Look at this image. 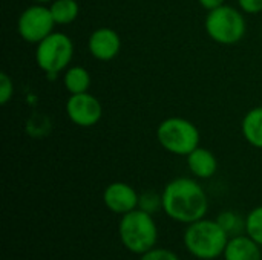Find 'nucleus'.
<instances>
[{
  "mask_svg": "<svg viewBox=\"0 0 262 260\" xmlns=\"http://www.w3.org/2000/svg\"><path fill=\"white\" fill-rule=\"evenodd\" d=\"M238 3L247 14H258L262 11V0H238Z\"/></svg>",
  "mask_w": 262,
  "mask_h": 260,
  "instance_id": "nucleus-21",
  "label": "nucleus"
},
{
  "mask_svg": "<svg viewBox=\"0 0 262 260\" xmlns=\"http://www.w3.org/2000/svg\"><path fill=\"white\" fill-rule=\"evenodd\" d=\"M246 233L262 247V205L253 208L246 218Z\"/></svg>",
  "mask_w": 262,
  "mask_h": 260,
  "instance_id": "nucleus-17",
  "label": "nucleus"
},
{
  "mask_svg": "<svg viewBox=\"0 0 262 260\" xmlns=\"http://www.w3.org/2000/svg\"><path fill=\"white\" fill-rule=\"evenodd\" d=\"M198 2H200V5H201L203 8H206L207 11H212V9L220 8V6L224 5V0H198Z\"/></svg>",
  "mask_w": 262,
  "mask_h": 260,
  "instance_id": "nucleus-22",
  "label": "nucleus"
},
{
  "mask_svg": "<svg viewBox=\"0 0 262 260\" xmlns=\"http://www.w3.org/2000/svg\"><path fill=\"white\" fill-rule=\"evenodd\" d=\"M64 87L71 95L75 93H84L88 92L89 86H91V75L89 72L81 67V66H74L71 69H68V72L64 74Z\"/></svg>",
  "mask_w": 262,
  "mask_h": 260,
  "instance_id": "nucleus-14",
  "label": "nucleus"
},
{
  "mask_svg": "<svg viewBox=\"0 0 262 260\" xmlns=\"http://www.w3.org/2000/svg\"><path fill=\"white\" fill-rule=\"evenodd\" d=\"M243 135L249 144L262 149V107H255L243 120Z\"/></svg>",
  "mask_w": 262,
  "mask_h": 260,
  "instance_id": "nucleus-13",
  "label": "nucleus"
},
{
  "mask_svg": "<svg viewBox=\"0 0 262 260\" xmlns=\"http://www.w3.org/2000/svg\"><path fill=\"white\" fill-rule=\"evenodd\" d=\"M74 57V43L63 32H52L37 44L35 60L48 75H57L69 66Z\"/></svg>",
  "mask_w": 262,
  "mask_h": 260,
  "instance_id": "nucleus-6",
  "label": "nucleus"
},
{
  "mask_svg": "<svg viewBox=\"0 0 262 260\" xmlns=\"http://www.w3.org/2000/svg\"><path fill=\"white\" fill-rule=\"evenodd\" d=\"M224 260H261V245L250 236H233L224 250Z\"/></svg>",
  "mask_w": 262,
  "mask_h": 260,
  "instance_id": "nucleus-11",
  "label": "nucleus"
},
{
  "mask_svg": "<svg viewBox=\"0 0 262 260\" xmlns=\"http://www.w3.org/2000/svg\"><path fill=\"white\" fill-rule=\"evenodd\" d=\"M140 260H180V257L173 251H170V250L152 248L147 253L141 254V259Z\"/></svg>",
  "mask_w": 262,
  "mask_h": 260,
  "instance_id": "nucleus-19",
  "label": "nucleus"
},
{
  "mask_svg": "<svg viewBox=\"0 0 262 260\" xmlns=\"http://www.w3.org/2000/svg\"><path fill=\"white\" fill-rule=\"evenodd\" d=\"M140 195L124 182H112L103 193V201L107 210L117 215H126L138 208Z\"/></svg>",
  "mask_w": 262,
  "mask_h": 260,
  "instance_id": "nucleus-9",
  "label": "nucleus"
},
{
  "mask_svg": "<svg viewBox=\"0 0 262 260\" xmlns=\"http://www.w3.org/2000/svg\"><path fill=\"white\" fill-rule=\"evenodd\" d=\"M164 213L181 224H192L204 219L209 210V199L203 187L190 178H177L163 190Z\"/></svg>",
  "mask_w": 262,
  "mask_h": 260,
  "instance_id": "nucleus-1",
  "label": "nucleus"
},
{
  "mask_svg": "<svg viewBox=\"0 0 262 260\" xmlns=\"http://www.w3.org/2000/svg\"><path fill=\"white\" fill-rule=\"evenodd\" d=\"M157 138L164 150L178 156H187L200 147V132L196 126L178 116L164 120L158 126Z\"/></svg>",
  "mask_w": 262,
  "mask_h": 260,
  "instance_id": "nucleus-4",
  "label": "nucleus"
},
{
  "mask_svg": "<svg viewBox=\"0 0 262 260\" xmlns=\"http://www.w3.org/2000/svg\"><path fill=\"white\" fill-rule=\"evenodd\" d=\"M14 93V84H12V80L9 78L8 74L2 72L0 74V103L2 104H6L11 97Z\"/></svg>",
  "mask_w": 262,
  "mask_h": 260,
  "instance_id": "nucleus-20",
  "label": "nucleus"
},
{
  "mask_svg": "<svg viewBox=\"0 0 262 260\" xmlns=\"http://www.w3.org/2000/svg\"><path fill=\"white\" fill-rule=\"evenodd\" d=\"M35 2H38V3H48V2H54V0H35Z\"/></svg>",
  "mask_w": 262,
  "mask_h": 260,
  "instance_id": "nucleus-23",
  "label": "nucleus"
},
{
  "mask_svg": "<svg viewBox=\"0 0 262 260\" xmlns=\"http://www.w3.org/2000/svg\"><path fill=\"white\" fill-rule=\"evenodd\" d=\"M187 166H189V170L196 178L207 179L216 173L218 161L210 150L203 149V147H196L192 153L187 155Z\"/></svg>",
  "mask_w": 262,
  "mask_h": 260,
  "instance_id": "nucleus-12",
  "label": "nucleus"
},
{
  "mask_svg": "<svg viewBox=\"0 0 262 260\" xmlns=\"http://www.w3.org/2000/svg\"><path fill=\"white\" fill-rule=\"evenodd\" d=\"M88 46L94 58L109 61L118 55L121 49V38L111 28H98L91 34Z\"/></svg>",
  "mask_w": 262,
  "mask_h": 260,
  "instance_id": "nucleus-10",
  "label": "nucleus"
},
{
  "mask_svg": "<svg viewBox=\"0 0 262 260\" xmlns=\"http://www.w3.org/2000/svg\"><path fill=\"white\" fill-rule=\"evenodd\" d=\"M216 222L223 227V230L229 236H239L243 230H246V221L235 211H223L218 215Z\"/></svg>",
  "mask_w": 262,
  "mask_h": 260,
  "instance_id": "nucleus-16",
  "label": "nucleus"
},
{
  "mask_svg": "<svg viewBox=\"0 0 262 260\" xmlns=\"http://www.w3.org/2000/svg\"><path fill=\"white\" fill-rule=\"evenodd\" d=\"M230 236L216 221L200 219L189 224L184 233V245L196 259L213 260L224 254Z\"/></svg>",
  "mask_w": 262,
  "mask_h": 260,
  "instance_id": "nucleus-2",
  "label": "nucleus"
},
{
  "mask_svg": "<svg viewBox=\"0 0 262 260\" xmlns=\"http://www.w3.org/2000/svg\"><path fill=\"white\" fill-rule=\"evenodd\" d=\"M200 260H207V259H200Z\"/></svg>",
  "mask_w": 262,
  "mask_h": 260,
  "instance_id": "nucleus-24",
  "label": "nucleus"
},
{
  "mask_svg": "<svg viewBox=\"0 0 262 260\" xmlns=\"http://www.w3.org/2000/svg\"><path fill=\"white\" fill-rule=\"evenodd\" d=\"M206 31L209 37L220 44H235L246 34L244 15L227 5L209 11L206 17Z\"/></svg>",
  "mask_w": 262,
  "mask_h": 260,
  "instance_id": "nucleus-5",
  "label": "nucleus"
},
{
  "mask_svg": "<svg viewBox=\"0 0 262 260\" xmlns=\"http://www.w3.org/2000/svg\"><path fill=\"white\" fill-rule=\"evenodd\" d=\"M66 113L75 126L92 127L101 120L103 107L94 95L84 92L69 97L66 103Z\"/></svg>",
  "mask_w": 262,
  "mask_h": 260,
  "instance_id": "nucleus-8",
  "label": "nucleus"
},
{
  "mask_svg": "<svg viewBox=\"0 0 262 260\" xmlns=\"http://www.w3.org/2000/svg\"><path fill=\"white\" fill-rule=\"evenodd\" d=\"M54 25L57 23L49 8L43 5H32L20 14L17 29L25 41L38 44L43 38L54 32Z\"/></svg>",
  "mask_w": 262,
  "mask_h": 260,
  "instance_id": "nucleus-7",
  "label": "nucleus"
},
{
  "mask_svg": "<svg viewBox=\"0 0 262 260\" xmlns=\"http://www.w3.org/2000/svg\"><path fill=\"white\" fill-rule=\"evenodd\" d=\"M138 208L146 211V213H149V215L157 213L160 208H163V195H158L154 190L144 192L143 195H140Z\"/></svg>",
  "mask_w": 262,
  "mask_h": 260,
  "instance_id": "nucleus-18",
  "label": "nucleus"
},
{
  "mask_svg": "<svg viewBox=\"0 0 262 260\" xmlns=\"http://www.w3.org/2000/svg\"><path fill=\"white\" fill-rule=\"evenodd\" d=\"M49 9L57 25L72 23L80 12V6L75 0H54Z\"/></svg>",
  "mask_w": 262,
  "mask_h": 260,
  "instance_id": "nucleus-15",
  "label": "nucleus"
},
{
  "mask_svg": "<svg viewBox=\"0 0 262 260\" xmlns=\"http://www.w3.org/2000/svg\"><path fill=\"white\" fill-rule=\"evenodd\" d=\"M118 234L126 250L141 256L155 247L158 228L152 215L135 208L123 215L118 224Z\"/></svg>",
  "mask_w": 262,
  "mask_h": 260,
  "instance_id": "nucleus-3",
  "label": "nucleus"
}]
</instances>
